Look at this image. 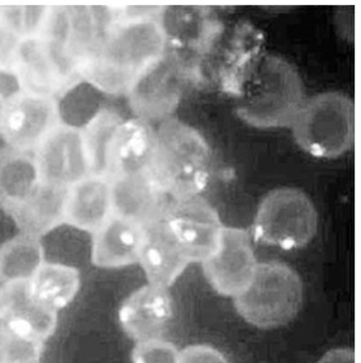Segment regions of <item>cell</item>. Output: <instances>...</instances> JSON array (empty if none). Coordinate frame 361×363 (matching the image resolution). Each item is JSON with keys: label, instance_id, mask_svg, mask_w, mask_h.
<instances>
[{"label": "cell", "instance_id": "obj_1", "mask_svg": "<svg viewBox=\"0 0 361 363\" xmlns=\"http://www.w3.org/2000/svg\"><path fill=\"white\" fill-rule=\"evenodd\" d=\"M163 12L159 8H137L120 16L112 9V21L81 67V78L99 91L127 94L139 75L168 50Z\"/></svg>", "mask_w": 361, "mask_h": 363}, {"label": "cell", "instance_id": "obj_2", "mask_svg": "<svg viewBox=\"0 0 361 363\" xmlns=\"http://www.w3.org/2000/svg\"><path fill=\"white\" fill-rule=\"evenodd\" d=\"M236 112L259 128H288L304 104V85L288 61L264 55L247 67L236 86Z\"/></svg>", "mask_w": 361, "mask_h": 363}, {"label": "cell", "instance_id": "obj_3", "mask_svg": "<svg viewBox=\"0 0 361 363\" xmlns=\"http://www.w3.org/2000/svg\"><path fill=\"white\" fill-rule=\"evenodd\" d=\"M212 169L210 146L200 133L168 117L156 130V150L150 173L171 200L198 196Z\"/></svg>", "mask_w": 361, "mask_h": 363}, {"label": "cell", "instance_id": "obj_4", "mask_svg": "<svg viewBox=\"0 0 361 363\" xmlns=\"http://www.w3.org/2000/svg\"><path fill=\"white\" fill-rule=\"evenodd\" d=\"M303 303L298 274L280 262L258 263L246 289L235 297V308L253 327L273 329L294 319Z\"/></svg>", "mask_w": 361, "mask_h": 363}, {"label": "cell", "instance_id": "obj_5", "mask_svg": "<svg viewBox=\"0 0 361 363\" xmlns=\"http://www.w3.org/2000/svg\"><path fill=\"white\" fill-rule=\"evenodd\" d=\"M355 104L341 93L328 91L304 102L292 123L293 136L316 157H340L355 143Z\"/></svg>", "mask_w": 361, "mask_h": 363}, {"label": "cell", "instance_id": "obj_6", "mask_svg": "<svg viewBox=\"0 0 361 363\" xmlns=\"http://www.w3.org/2000/svg\"><path fill=\"white\" fill-rule=\"evenodd\" d=\"M317 231V212L306 194L279 188L265 196L253 221L255 240L284 250L307 245Z\"/></svg>", "mask_w": 361, "mask_h": 363}, {"label": "cell", "instance_id": "obj_7", "mask_svg": "<svg viewBox=\"0 0 361 363\" xmlns=\"http://www.w3.org/2000/svg\"><path fill=\"white\" fill-rule=\"evenodd\" d=\"M185 83V62L168 49L127 91L130 106L142 121H164L178 107Z\"/></svg>", "mask_w": 361, "mask_h": 363}, {"label": "cell", "instance_id": "obj_8", "mask_svg": "<svg viewBox=\"0 0 361 363\" xmlns=\"http://www.w3.org/2000/svg\"><path fill=\"white\" fill-rule=\"evenodd\" d=\"M161 220L190 263H202L214 252L224 228L216 210L199 196L170 200Z\"/></svg>", "mask_w": 361, "mask_h": 363}, {"label": "cell", "instance_id": "obj_9", "mask_svg": "<svg viewBox=\"0 0 361 363\" xmlns=\"http://www.w3.org/2000/svg\"><path fill=\"white\" fill-rule=\"evenodd\" d=\"M61 123L55 98L17 91L6 99L1 136L6 144L23 152H36Z\"/></svg>", "mask_w": 361, "mask_h": 363}, {"label": "cell", "instance_id": "obj_10", "mask_svg": "<svg viewBox=\"0 0 361 363\" xmlns=\"http://www.w3.org/2000/svg\"><path fill=\"white\" fill-rule=\"evenodd\" d=\"M12 73L19 91L51 98L78 77L43 36L30 37L21 43Z\"/></svg>", "mask_w": 361, "mask_h": 363}, {"label": "cell", "instance_id": "obj_11", "mask_svg": "<svg viewBox=\"0 0 361 363\" xmlns=\"http://www.w3.org/2000/svg\"><path fill=\"white\" fill-rule=\"evenodd\" d=\"M202 264L205 279L213 290L223 296L240 295L258 267L248 233L223 228L217 248Z\"/></svg>", "mask_w": 361, "mask_h": 363}, {"label": "cell", "instance_id": "obj_12", "mask_svg": "<svg viewBox=\"0 0 361 363\" xmlns=\"http://www.w3.org/2000/svg\"><path fill=\"white\" fill-rule=\"evenodd\" d=\"M35 155L46 184L70 188L91 176L81 128L61 123L38 146Z\"/></svg>", "mask_w": 361, "mask_h": 363}, {"label": "cell", "instance_id": "obj_13", "mask_svg": "<svg viewBox=\"0 0 361 363\" xmlns=\"http://www.w3.org/2000/svg\"><path fill=\"white\" fill-rule=\"evenodd\" d=\"M174 315L168 289L149 285L132 292L120 305L118 319L125 333L136 343L159 339Z\"/></svg>", "mask_w": 361, "mask_h": 363}, {"label": "cell", "instance_id": "obj_14", "mask_svg": "<svg viewBox=\"0 0 361 363\" xmlns=\"http://www.w3.org/2000/svg\"><path fill=\"white\" fill-rule=\"evenodd\" d=\"M112 184L113 213L147 228L163 218L170 202L166 192L150 172L115 177Z\"/></svg>", "mask_w": 361, "mask_h": 363}, {"label": "cell", "instance_id": "obj_15", "mask_svg": "<svg viewBox=\"0 0 361 363\" xmlns=\"http://www.w3.org/2000/svg\"><path fill=\"white\" fill-rule=\"evenodd\" d=\"M156 150V131L139 118L123 121L115 130L109 152V177L150 172Z\"/></svg>", "mask_w": 361, "mask_h": 363}, {"label": "cell", "instance_id": "obj_16", "mask_svg": "<svg viewBox=\"0 0 361 363\" xmlns=\"http://www.w3.org/2000/svg\"><path fill=\"white\" fill-rule=\"evenodd\" d=\"M144 230L139 263L150 285L168 289L185 271L190 260L163 220L144 228Z\"/></svg>", "mask_w": 361, "mask_h": 363}, {"label": "cell", "instance_id": "obj_17", "mask_svg": "<svg viewBox=\"0 0 361 363\" xmlns=\"http://www.w3.org/2000/svg\"><path fill=\"white\" fill-rule=\"evenodd\" d=\"M144 235L142 226L113 213L93 234V264L101 268H120L137 263Z\"/></svg>", "mask_w": 361, "mask_h": 363}, {"label": "cell", "instance_id": "obj_18", "mask_svg": "<svg viewBox=\"0 0 361 363\" xmlns=\"http://www.w3.org/2000/svg\"><path fill=\"white\" fill-rule=\"evenodd\" d=\"M113 215L108 178L89 176L67 189L65 224L94 234Z\"/></svg>", "mask_w": 361, "mask_h": 363}, {"label": "cell", "instance_id": "obj_19", "mask_svg": "<svg viewBox=\"0 0 361 363\" xmlns=\"http://www.w3.org/2000/svg\"><path fill=\"white\" fill-rule=\"evenodd\" d=\"M35 152L0 149V208L8 215L30 200L42 184Z\"/></svg>", "mask_w": 361, "mask_h": 363}, {"label": "cell", "instance_id": "obj_20", "mask_svg": "<svg viewBox=\"0 0 361 363\" xmlns=\"http://www.w3.org/2000/svg\"><path fill=\"white\" fill-rule=\"evenodd\" d=\"M67 189L42 183L36 194L9 213L22 234L41 236L65 224Z\"/></svg>", "mask_w": 361, "mask_h": 363}, {"label": "cell", "instance_id": "obj_21", "mask_svg": "<svg viewBox=\"0 0 361 363\" xmlns=\"http://www.w3.org/2000/svg\"><path fill=\"white\" fill-rule=\"evenodd\" d=\"M161 23L168 50L176 55L181 50L205 52L218 35L216 23L198 8L164 9Z\"/></svg>", "mask_w": 361, "mask_h": 363}, {"label": "cell", "instance_id": "obj_22", "mask_svg": "<svg viewBox=\"0 0 361 363\" xmlns=\"http://www.w3.org/2000/svg\"><path fill=\"white\" fill-rule=\"evenodd\" d=\"M6 286L11 292V313L6 329L24 338L45 343L56 330L57 313L36 303L30 297L28 284Z\"/></svg>", "mask_w": 361, "mask_h": 363}, {"label": "cell", "instance_id": "obj_23", "mask_svg": "<svg viewBox=\"0 0 361 363\" xmlns=\"http://www.w3.org/2000/svg\"><path fill=\"white\" fill-rule=\"evenodd\" d=\"M80 273L61 263H43L28 282L30 295L43 308L59 313L72 303L80 290Z\"/></svg>", "mask_w": 361, "mask_h": 363}, {"label": "cell", "instance_id": "obj_24", "mask_svg": "<svg viewBox=\"0 0 361 363\" xmlns=\"http://www.w3.org/2000/svg\"><path fill=\"white\" fill-rule=\"evenodd\" d=\"M45 263L40 238L19 234L0 247V284H28Z\"/></svg>", "mask_w": 361, "mask_h": 363}, {"label": "cell", "instance_id": "obj_25", "mask_svg": "<svg viewBox=\"0 0 361 363\" xmlns=\"http://www.w3.org/2000/svg\"><path fill=\"white\" fill-rule=\"evenodd\" d=\"M123 122L112 109H101L81 128L91 176L109 177V152L115 130Z\"/></svg>", "mask_w": 361, "mask_h": 363}, {"label": "cell", "instance_id": "obj_26", "mask_svg": "<svg viewBox=\"0 0 361 363\" xmlns=\"http://www.w3.org/2000/svg\"><path fill=\"white\" fill-rule=\"evenodd\" d=\"M50 13L47 6H1L0 19L25 40L42 35Z\"/></svg>", "mask_w": 361, "mask_h": 363}, {"label": "cell", "instance_id": "obj_27", "mask_svg": "<svg viewBox=\"0 0 361 363\" xmlns=\"http://www.w3.org/2000/svg\"><path fill=\"white\" fill-rule=\"evenodd\" d=\"M42 351L43 343L8 329L0 332V363H38Z\"/></svg>", "mask_w": 361, "mask_h": 363}, {"label": "cell", "instance_id": "obj_28", "mask_svg": "<svg viewBox=\"0 0 361 363\" xmlns=\"http://www.w3.org/2000/svg\"><path fill=\"white\" fill-rule=\"evenodd\" d=\"M180 352L163 338L139 342L132 352V363H179Z\"/></svg>", "mask_w": 361, "mask_h": 363}, {"label": "cell", "instance_id": "obj_29", "mask_svg": "<svg viewBox=\"0 0 361 363\" xmlns=\"http://www.w3.org/2000/svg\"><path fill=\"white\" fill-rule=\"evenodd\" d=\"M23 40L0 19V73L13 74L19 45Z\"/></svg>", "mask_w": 361, "mask_h": 363}, {"label": "cell", "instance_id": "obj_30", "mask_svg": "<svg viewBox=\"0 0 361 363\" xmlns=\"http://www.w3.org/2000/svg\"><path fill=\"white\" fill-rule=\"evenodd\" d=\"M179 363H229L222 353L211 345H189L180 352Z\"/></svg>", "mask_w": 361, "mask_h": 363}, {"label": "cell", "instance_id": "obj_31", "mask_svg": "<svg viewBox=\"0 0 361 363\" xmlns=\"http://www.w3.org/2000/svg\"><path fill=\"white\" fill-rule=\"evenodd\" d=\"M317 363H356L355 352L349 348L328 351Z\"/></svg>", "mask_w": 361, "mask_h": 363}, {"label": "cell", "instance_id": "obj_32", "mask_svg": "<svg viewBox=\"0 0 361 363\" xmlns=\"http://www.w3.org/2000/svg\"><path fill=\"white\" fill-rule=\"evenodd\" d=\"M11 313V292L9 287L0 284V332L6 329Z\"/></svg>", "mask_w": 361, "mask_h": 363}, {"label": "cell", "instance_id": "obj_33", "mask_svg": "<svg viewBox=\"0 0 361 363\" xmlns=\"http://www.w3.org/2000/svg\"><path fill=\"white\" fill-rule=\"evenodd\" d=\"M6 97L4 91L0 88V135H1V126H3V116H4V109H6Z\"/></svg>", "mask_w": 361, "mask_h": 363}]
</instances>
